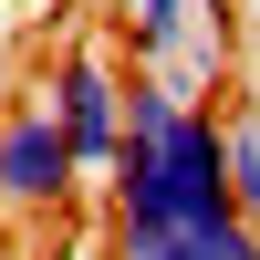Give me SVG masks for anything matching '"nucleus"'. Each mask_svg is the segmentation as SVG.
I'll use <instances>...</instances> for the list:
<instances>
[{
    "label": "nucleus",
    "instance_id": "20e7f679",
    "mask_svg": "<svg viewBox=\"0 0 260 260\" xmlns=\"http://www.w3.org/2000/svg\"><path fill=\"white\" fill-rule=\"evenodd\" d=\"M229 177H240V219L260 229V115L229 104Z\"/></svg>",
    "mask_w": 260,
    "mask_h": 260
},
{
    "label": "nucleus",
    "instance_id": "7ed1b4c3",
    "mask_svg": "<svg viewBox=\"0 0 260 260\" xmlns=\"http://www.w3.org/2000/svg\"><path fill=\"white\" fill-rule=\"evenodd\" d=\"M115 260H260V229L229 219V229H104Z\"/></svg>",
    "mask_w": 260,
    "mask_h": 260
},
{
    "label": "nucleus",
    "instance_id": "423d86ee",
    "mask_svg": "<svg viewBox=\"0 0 260 260\" xmlns=\"http://www.w3.org/2000/svg\"><path fill=\"white\" fill-rule=\"evenodd\" d=\"M240 104H250V115H260V73H250V83H240Z\"/></svg>",
    "mask_w": 260,
    "mask_h": 260
},
{
    "label": "nucleus",
    "instance_id": "39448f33",
    "mask_svg": "<svg viewBox=\"0 0 260 260\" xmlns=\"http://www.w3.org/2000/svg\"><path fill=\"white\" fill-rule=\"evenodd\" d=\"M94 11H104V21H115V31H136V21H146V11H156V0H94Z\"/></svg>",
    "mask_w": 260,
    "mask_h": 260
},
{
    "label": "nucleus",
    "instance_id": "f257e3e1",
    "mask_svg": "<svg viewBox=\"0 0 260 260\" xmlns=\"http://www.w3.org/2000/svg\"><path fill=\"white\" fill-rule=\"evenodd\" d=\"M125 94H136V83H125L115 52H94V42H62L52 73H42V104L62 115L83 177H115V156H125Z\"/></svg>",
    "mask_w": 260,
    "mask_h": 260
},
{
    "label": "nucleus",
    "instance_id": "f03ea898",
    "mask_svg": "<svg viewBox=\"0 0 260 260\" xmlns=\"http://www.w3.org/2000/svg\"><path fill=\"white\" fill-rule=\"evenodd\" d=\"M73 187H83V156H73V136H62V115L42 94L11 104V115H0V208H11V219H62Z\"/></svg>",
    "mask_w": 260,
    "mask_h": 260
},
{
    "label": "nucleus",
    "instance_id": "0eeeda50",
    "mask_svg": "<svg viewBox=\"0 0 260 260\" xmlns=\"http://www.w3.org/2000/svg\"><path fill=\"white\" fill-rule=\"evenodd\" d=\"M0 260H21V250H11V240H0Z\"/></svg>",
    "mask_w": 260,
    "mask_h": 260
}]
</instances>
